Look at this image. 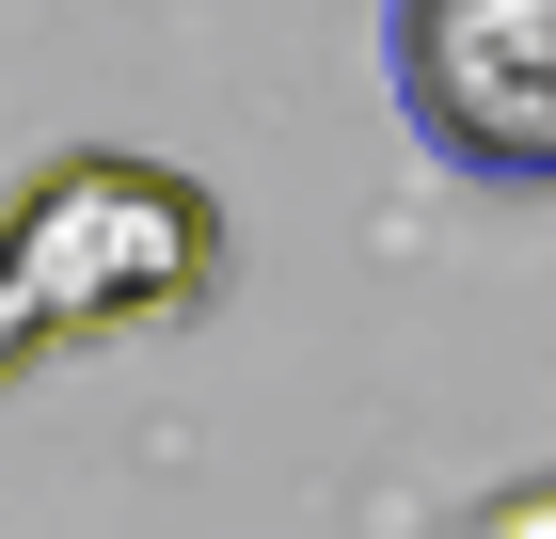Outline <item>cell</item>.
<instances>
[{
    "label": "cell",
    "instance_id": "cell-1",
    "mask_svg": "<svg viewBox=\"0 0 556 539\" xmlns=\"http://www.w3.org/2000/svg\"><path fill=\"white\" fill-rule=\"evenodd\" d=\"M0 270L33 286L48 333H160L223 286V207L191 191L175 159H48L16 207H0Z\"/></svg>",
    "mask_w": 556,
    "mask_h": 539
},
{
    "label": "cell",
    "instance_id": "cell-2",
    "mask_svg": "<svg viewBox=\"0 0 556 539\" xmlns=\"http://www.w3.org/2000/svg\"><path fill=\"white\" fill-rule=\"evenodd\" d=\"M397 112L477 191H556V0H397Z\"/></svg>",
    "mask_w": 556,
    "mask_h": 539
},
{
    "label": "cell",
    "instance_id": "cell-3",
    "mask_svg": "<svg viewBox=\"0 0 556 539\" xmlns=\"http://www.w3.org/2000/svg\"><path fill=\"white\" fill-rule=\"evenodd\" d=\"M462 539H556V476H525V492H493Z\"/></svg>",
    "mask_w": 556,
    "mask_h": 539
},
{
    "label": "cell",
    "instance_id": "cell-4",
    "mask_svg": "<svg viewBox=\"0 0 556 539\" xmlns=\"http://www.w3.org/2000/svg\"><path fill=\"white\" fill-rule=\"evenodd\" d=\"M33 349H48V318H33V286H16V270H0V397H16V381H33Z\"/></svg>",
    "mask_w": 556,
    "mask_h": 539
}]
</instances>
